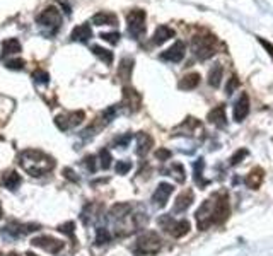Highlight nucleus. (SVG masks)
<instances>
[{"label": "nucleus", "instance_id": "obj_18", "mask_svg": "<svg viewBox=\"0 0 273 256\" xmlns=\"http://www.w3.org/2000/svg\"><path fill=\"white\" fill-rule=\"evenodd\" d=\"M91 36H92L91 26H89V24H80V26H77L74 31H72L70 39L80 41V43H87V41L91 39Z\"/></svg>", "mask_w": 273, "mask_h": 256}, {"label": "nucleus", "instance_id": "obj_7", "mask_svg": "<svg viewBox=\"0 0 273 256\" xmlns=\"http://www.w3.org/2000/svg\"><path fill=\"white\" fill-rule=\"evenodd\" d=\"M193 51L200 60L214 57L215 53V38L207 34V36H195L193 38Z\"/></svg>", "mask_w": 273, "mask_h": 256}, {"label": "nucleus", "instance_id": "obj_19", "mask_svg": "<svg viewBox=\"0 0 273 256\" xmlns=\"http://www.w3.org/2000/svg\"><path fill=\"white\" fill-rule=\"evenodd\" d=\"M208 121L214 123L215 126H218V128H222V126H225V123H227V116H225V108L224 106H217V108H214L210 113H208Z\"/></svg>", "mask_w": 273, "mask_h": 256}, {"label": "nucleus", "instance_id": "obj_26", "mask_svg": "<svg viewBox=\"0 0 273 256\" xmlns=\"http://www.w3.org/2000/svg\"><path fill=\"white\" fill-rule=\"evenodd\" d=\"M222 77H224V67L220 63H215L214 68L210 70V74H208V84L212 87H218L222 82Z\"/></svg>", "mask_w": 273, "mask_h": 256}, {"label": "nucleus", "instance_id": "obj_49", "mask_svg": "<svg viewBox=\"0 0 273 256\" xmlns=\"http://www.w3.org/2000/svg\"><path fill=\"white\" fill-rule=\"evenodd\" d=\"M0 256H2V253H0Z\"/></svg>", "mask_w": 273, "mask_h": 256}, {"label": "nucleus", "instance_id": "obj_27", "mask_svg": "<svg viewBox=\"0 0 273 256\" xmlns=\"http://www.w3.org/2000/svg\"><path fill=\"white\" fill-rule=\"evenodd\" d=\"M20 51V43L16 39V38H9L2 43V58L7 57V55H12Z\"/></svg>", "mask_w": 273, "mask_h": 256}, {"label": "nucleus", "instance_id": "obj_3", "mask_svg": "<svg viewBox=\"0 0 273 256\" xmlns=\"http://www.w3.org/2000/svg\"><path fill=\"white\" fill-rule=\"evenodd\" d=\"M162 248V239L159 237V234L154 231H147L142 236H138V239L135 241V248L133 251L140 256H149V255H157Z\"/></svg>", "mask_w": 273, "mask_h": 256}, {"label": "nucleus", "instance_id": "obj_10", "mask_svg": "<svg viewBox=\"0 0 273 256\" xmlns=\"http://www.w3.org/2000/svg\"><path fill=\"white\" fill-rule=\"evenodd\" d=\"M140 104H142V98H140V94L135 89H132V87L123 89V106H125L130 113L138 111Z\"/></svg>", "mask_w": 273, "mask_h": 256}, {"label": "nucleus", "instance_id": "obj_41", "mask_svg": "<svg viewBox=\"0 0 273 256\" xmlns=\"http://www.w3.org/2000/svg\"><path fill=\"white\" fill-rule=\"evenodd\" d=\"M130 140H132V135H130V133H125V135L118 137V138L115 140V145H118V147H126V145H128Z\"/></svg>", "mask_w": 273, "mask_h": 256}, {"label": "nucleus", "instance_id": "obj_11", "mask_svg": "<svg viewBox=\"0 0 273 256\" xmlns=\"http://www.w3.org/2000/svg\"><path fill=\"white\" fill-rule=\"evenodd\" d=\"M171 193H173V184L160 183L159 186L156 188L154 195H152V203L156 205V207H159V208L166 207V203H167V200H169Z\"/></svg>", "mask_w": 273, "mask_h": 256}, {"label": "nucleus", "instance_id": "obj_32", "mask_svg": "<svg viewBox=\"0 0 273 256\" xmlns=\"http://www.w3.org/2000/svg\"><path fill=\"white\" fill-rule=\"evenodd\" d=\"M99 166H101V169H109L111 167V160H113V157H111V154H109V150L108 149H101V152H99Z\"/></svg>", "mask_w": 273, "mask_h": 256}, {"label": "nucleus", "instance_id": "obj_14", "mask_svg": "<svg viewBox=\"0 0 273 256\" xmlns=\"http://www.w3.org/2000/svg\"><path fill=\"white\" fill-rule=\"evenodd\" d=\"M248 113H249V98L246 92H242L241 98L237 99V102L234 106V119L235 121H242L248 116Z\"/></svg>", "mask_w": 273, "mask_h": 256}, {"label": "nucleus", "instance_id": "obj_31", "mask_svg": "<svg viewBox=\"0 0 273 256\" xmlns=\"http://www.w3.org/2000/svg\"><path fill=\"white\" fill-rule=\"evenodd\" d=\"M84 118H85V113L84 111H74V113H70V115H67L68 126H70V128H74V126L80 125V123L84 121Z\"/></svg>", "mask_w": 273, "mask_h": 256}, {"label": "nucleus", "instance_id": "obj_50", "mask_svg": "<svg viewBox=\"0 0 273 256\" xmlns=\"http://www.w3.org/2000/svg\"><path fill=\"white\" fill-rule=\"evenodd\" d=\"M0 140H2V137H0Z\"/></svg>", "mask_w": 273, "mask_h": 256}, {"label": "nucleus", "instance_id": "obj_44", "mask_svg": "<svg viewBox=\"0 0 273 256\" xmlns=\"http://www.w3.org/2000/svg\"><path fill=\"white\" fill-rule=\"evenodd\" d=\"M63 176L67 177V179H72L74 183H77V181H78L77 174H75L74 171L70 169V167H65V169H63Z\"/></svg>", "mask_w": 273, "mask_h": 256}, {"label": "nucleus", "instance_id": "obj_34", "mask_svg": "<svg viewBox=\"0 0 273 256\" xmlns=\"http://www.w3.org/2000/svg\"><path fill=\"white\" fill-rule=\"evenodd\" d=\"M246 156H248V150H246V149H237L231 156V159H229V164H231V166H235V164L241 162V160L244 159Z\"/></svg>", "mask_w": 273, "mask_h": 256}, {"label": "nucleus", "instance_id": "obj_20", "mask_svg": "<svg viewBox=\"0 0 273 256\" xmlns=\"http://www.w3.org/2000/svg\"><path fill=\"white\" fill-rule=\"evenodd\" d=\"M20 183H22V179H20V176L16 173V171H7V173L2 176V184L10 191H16L17 188L20 186Z\"/></svg>", "mask_w": 273, "mask_h": 256}, {"label": "nucleus", "instance_id": "obj_16", "mask_svg": "<svg viewBox=\"0 0 273 256\" xmlns=\"http://www.w3.org/2000/svg\"><path fill=\"white\" fill-rule=\"evenodd\" d=\"M98 217H99V207L96 203H87L84 208H82L80 220L84 225H92Z\"/></svg>", "mask_w": 273, "mask_h": 256}, {"label": "nucleus", "instance_id": "obj_1", "mask_svg": "<svg viewBox=\"0 0 273 256\" xmlns=\"http://www.w3.org/2000/svg\"><path fill=\"white\" fill-rule=\"evenodd\" d=\"M229 212H231V208H229V195L224 193V191L214 195L208 200H205L196 210L198 229L205 231V229H208L214 224H222V222L227 220Z\"/></svg>", "mask_w": 273, "mask_h": 256}, {"label": "nucleus", "instance_id": "obj_45", "mask_svg": "<svg viewBox=\"0 0 273 256\" xmlns=\"http://www.w3.org/2000/svg\"><path fill=\"white\" fill-rule=\"evenodd\" d=\"M259 43H261L263 46H265L266 50H268V53L272 55V58H273V44H272V43H268V41H265V39H259Z\"/></svg>", "mask_w": 273, "mask_h": 256}, {"label": "nucleus", "instance_id": "obj_38", "mask_svg": "<svg viewBox=\"0 0 273 256\" xmlns=\"http://www.w3.org/2000/svg\"><path fill=\"white\" fill-rule=\"evenodd\" d=\"M237 87H239V79H237V75H232V77L227 80V85H225V94L231 96L232 92H234Z\"/></svg>", "mask_w": 273, "mask_h": 256}, {"label": "nucleus", "instance_id": "obj_22", "mask_svg": "<svg viewBox=\"0 0 273 256\" xmlns=\"http://www.w3.org/2000/svg\"><path fill=\"white\" fill-rule=\"evenodd\" d=\"M132 70H133V60L132 58H123L121 65L118 67V77L123 82H128L130 77H132Z\"/></svg>", "mask_w": 273, "mask_h": 256}, {"label": "nucleus", "instance_id": "obj_42", "mask_svg": "<svg viewBox=\"0 0 273 256\" xmlns=\"http://www.w3.org/2000/svg\"><path fill=\"white\" fill-rule=\"evenodd\" d=\"M5 65L9 68H12V70H22V68H24V60H20V58H19V60H9Z\"/></svg>", "mask_w": 273, "mask_h": 256}, {"label": "nucleus", "instance_id": "obj_33", "mask_svg": "<svg viewBox=\"0 0 273 256\" xmlns=\"http://www.w3.org/2000/svg\"><path fill=\"white\" fill-rule=\"evenodd\" d=\"M171 176H174V179H176L177 183H184V179H186V176H184V167L181 166V164H173V167H171Z\"/></svg>", "mask_w": 273, "mask_h": 256}, {"label": "nucleus", "instance_id": "obj_29", "mask_svg": "<svg viewBox=\"0 0 273 256\" xmlns=\"http://www.w3.org/2000/svg\"><path fill=\"white\" fill-rule=\"evenodd\" d=\"M91 50H92V53H94L96 57L101 58V60L104 61V63H108V65H111V63H113V51L104 50V48L98 46V44H94V46H92Z\"/></svg>", "mask_w": 273, "mask_h": 256}, {"label": "nucleus", "instance_id": "obj_8", "mask_svg": "<svg viewBox=\"0 0 273 256\" xmlns=\"http://www.w3.org/2000/svg\"><path fill=\"white\" fill-rule=\"evenodd\" d=\"M126 20H128V33L135 39H138L145 33V12L140 9H133L132 12H128Z\"/></svg>", "mask_w": 273, "mask_h": 256}, {"label": "nucleus", "instance_id": "obj_43", "mask_svg": "<svg viewBox=\"0 0 273 256\" xmlns=\"http://www.w3.org/2000/svg\"><path fill=\"white\" fill-rule=\"evenodd\" d=\"M156 157L159 160H167L171 157V150H167V149H159V150H156Z\"/></svg>", "mask_w": 273, "mask_h": 256}, {"label": "nucleus", "instance_id": "obj_12", "mask_svg": "<svg viewBox=\"0 0 273 256\" xmlns=\"http://www.w3.org/2000/svg\"><path fill=\"white\" fill-rule=\"evenodd\" d=\"M184 51H186V46H184L183 41H176L169 50H166L164 53H160V60L164 61H173V63H177V61L183 60Z\"/></svg>", "mask_w": 273, "mask_h": 256}, {"label": "nucleus", "instance_id": "obj_6", "mask_svg": "<svg viewBox=\"0 0 273 256\" xmlns=\"http://www.w3.org/2000/svg\"><path fill=\"white\" fill-rule=\"evenodd\" d=\"M39 229V224H19V222H10V224L3 225L0 234L5 241H17V239L24 237L29 232H34Z\"/></svg>", "mask_w": 273, "mask_h": 256}, {"label": "nucleus", "instance_id": "obj_23", "mask_svg": "<svg viewBox=\"0 0 273 256\" xmlns=\"http://www.w3.org/2000/svg\"><path fill=\"white\" fill-rule=\"evenodd\" d=\"M92 22H94L96 26H115L116 16L111 12H99L92 17Z\"/></svg>", "mask_w": 273, "mask_h": 256}, {"label": "nucleus", "instance_id": "obj_2", "mask_svg": "<svg viewBox=\"0 0 273 256\" xmlns=\"http://www.w3.org/2000/svg\"><path fill=\"white\" fill-rule=\"evenodd\" d=\"M19 164L31 176H43L55 167V159L38 149H26L19 154Z\"/></svg>", "mask_w": 273, "mask_h": 256}, {"label": "nucleus", "instance_id": "obj_13", "mask_svg": "<svg viewBox=\"0 0 273 256\" xmlns=\"http://www.w3.org/2000/svg\"><path fill=\"white\" fill-rule=\"evenodd\" d=\"M195 197L191 190H184L181 195H177L176 201H174L173 214H181V212H186V208H190V205L193 203Z\"/></svg>", "mask_w": 273, "mask_h": 256}, {"label": "nucleus", "instance_id": "obj_4", "mask_svg": "<svg viewBox=\"0 0 273 256\" xmlns=\"http://www.w3.org/2000/svg\"><path fill=\"white\" fill-rule=\"evenodd\" d=\"M38 24L43 27V34L53 36V34L60 29V24H61L60 12H58L55 7H48L46 10H43V12L38 16Z\"/></svg>", "mask_w": 273, "mask_h": 256}, {"label": "nucleus", "instance_id": "obj_25", "mask_svg": "<svg viewBox=\"0 0 273 256\" xmlns=\"http://www.w3.org/2000/svg\"><path fill=\"white\" fill-rule=\"evenodd\" d=\"M200 74H196V72H191V74L184 75L183 79H181L179 82V89H186V91H190V89H195L198 84H200Z\"/></svg>", "mask_w": 273, "mask_h": 256}, {"label": "nucleus", "instance_id": "obj_39", "mask_svg": "<svg viewBox=\"0 0 273 256\" xmlns=\"http://www.w3.org/2000/svg\"><path fill=\"white\" fill-rule=\"evenodd\" d=\"M84 166L89 169V173H96V169H98V164H96V156L84 157Z\"/></svg>", "mask_w": 273, "mask_h": 256}, {"label": "nucleus", "instance_id": "obj_9", "mask_svg": "<svg viewBox=\"0 0 273 256\" xmlns=\"http://www.w3.org/2000/svg\"><path fill=\"white\" fill-rule=\"evenodd\" d=\"M31 244L36 246V248H41L44 251L51 253V255H58V253L63 249V241L60 239H55L51 236H38V237L31 239Z\"/></svg>", "mask_w": 273, "mask_h": 256}, {"label": "nucleus", "instance_id": "obj_35", "mask_svg": "<svg viewBox=\"0 0 273 256\" xmlns=\"http://www.w3.org/2000/svg\"><path fill=\"white\" fill-rule=\"evenodd\" d=\"M57 231L58 232H61V234H67V236H74V232H75V224L72 220H68V222H65V224H60L57 227Z\"/></svg>", "mask_w": 273, "mask_h": 256}, {"label": "nucleus", "instance_id": "obj_5", "mask_svg": "<svg viewBox=\"0 0 273 256\" xmlns=\"http://www.w3.org/2000/svg\"><path fill=\"white\" fill-rule=\"evenodd\" d=\"M157 224L162 227L164 232L171 234L173 237H183L184 234L190 232V222L184 220V218H181V220H174L171 215H162V217H159Z\"/></svg>", "mask_w": 273, "mask_h": 256}, {"label": "nucleus", "instance_id": "obj_48", "mask_svg": "<svg viewBox=\"0 0 273 256\" xmlns=\"http://www.w3.org/2000/svg\"><path fill=\"white\" fill-rule=\"evenodd\" d=\"M9 256H19V255H17V253H10Z\"/></svg>", "mask_w": 273, "mask_h": 256}, {"label": "nucleus", "instance_id": "obj_30", "mask_svg": "<svg viewBox=\"0 0 273 256\" xmlns=\"http://www.w3.org/2000/svg\"><path fill=\"white\" fill-rule=\"evenodd\" d=\"M96 244L98 246H102V244H108V242H111V234H109V231L106 227H98V231H96Z\"/></svg>", "mask_w": 273, "mask_h": 256}, {"label": "nucleus", "instance_id": "obj_46", "mask_svg": "<svg viewBox=\"0 0 273 256\" xmlns=\"http://www.w3.org/2000/svg\"><path fill=\"white\" fill-rule=\"evenodd\" d=\"M26 256H38L36 253H31V251H27V255Z\"/></svg>", "mask_w": 273, "mask_h": 256}, {"label": "nucleus", "instance_id": "obj_15", "mask_svg": "<svg viewBox=\"0 0 273 256\" xmlns=\"http://www.w3.org/2000/svg\"><path fill=\"white\" fill-rule=\"evenodd\" d=\"M263 179H265V171H263L261 167H254V169L249 171V174L246 176L244 184L248 188H251V190H258V188L261 186Z\"/></svg>", "mask_w": 273, "mask_h": 256}, {"label": "nucleus", "instance_id": "obj_37", "mask_svg": "<svg viewBox=\"0 0 273 256\" xmlns=\"http://www.w3.org/2000/svg\"><path fill=\"white\" fill-rule=\"evenodd\" d=\"M130 169H132V162H130V160H118V162L115 164L116 174H126Z\"/></svg>", "mask_w": 273, "mask_h": 256}, {"label": "nucleus", "instance_id": "obj_24", "mask_svg": "<svg viewBox=\"0 0 273 256\" xmlns=\"http://www.w3.org/2000/svg\"><path fill=\"white\" fill-rule=\"evenodd\" d=\"M130 210H132V205L130 203H115L111 207V210H109V215H111L113 218L123 220V218L130 214Z\"/></svg>", "mask_w": 273, "mask_h": 256}, {"label": "nucleus", "instance_id": "obj_40", "mask_svg": "<svg viewBox=\"0 0 273 256\" xmlns=\"http://www.w3.org/2000/svg\"><path fill=\"white\" fill-rule=\"evenodd\" d=\"M101 38L104 41H108V43L116 44V43H118V39H119V34L118 33H102Z\"/></svg>", "mask_w": 273, "mask_h": 256}, {"label": "nucleus", "instance_id": "obj_36", "mask_svg": "<svg viewBox=\"0 0 273 256\" xmlns=\"http://www.w3.org/2000/svg\"><path fill=\"white\" fill-rule=\"evenodd\" d=\"M33 79H34V82H36V84L46 85L48 84V79H50V75H48L44 70H36V72H33Z\"/></svg>", "mask_w": 273, "mask_h": 256}, {"label": "nucleus", "instance_id": "obj_28", "mask_svg": "<svg viewBox=\"0 0 273 256\" xmlns=\"http://www.w3.org/2000/svg\"><path fill=\"white\" fill-rule=\"evenodd\" d=\"M203 166H205L203 159H198L196 162H195V166H193V171H195V183H196L200 188H203V186H207V184H208V181L203 179Z\"/></svg>", "mask_w": 273, "mask_h": 256}, {"label": "nucleus", "instance_id": "obj_17", "mask_svg": "<svg viewBox=\"0 0 273 256\" xmlns=\"http://www.w3.org/2000/svg\"><path fill=\"white\" fill-rule=\"evenodd\" d=\"M152 145H154V140L149 133L140 132L138 135H136V154H138V156H145V154L152 149Z\"/></svg>", "mask_w": 273, "mask_h": 256}, {"label": "nucleus", "instance_id": "obj_47", "mask_svg": "<svg viewBox=\"0 0 273 256\" xmlns=\"http://www.w3.org/2000/svg\"><path fill=\"white\" fill-rule=\"evenodd\" d=\"M3 217V210H2V205H0V218Z\"/></svg>", "mask_w": 273, "mask_h": 256}, {"label": "nucleus", "instance_id": "obj_21", "mask_svg": "<svg viewBox=\"0 0 273 256\" xmlns=\"http://www.w3.org/2000/svg\"><path fill=\"white\" fill-rule=\"evenodd\" d=\"M174 36V31L171 29L169 26H159L154 33L152 38V44H162L164 41H167L169 38Z\"/></svg>", "mask_w": 273, "mask_h": 256}]
</instances>
